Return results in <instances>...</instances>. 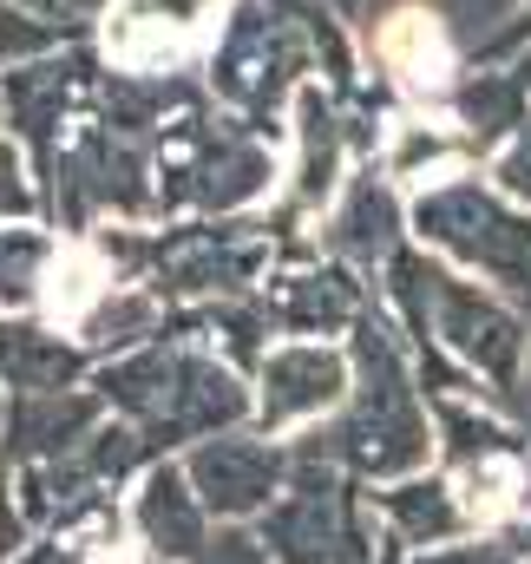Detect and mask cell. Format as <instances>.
Returning <instances> with one entry per match:
<instances>
[{"mask_svg": "<svg viewBox=\"0 0 531 564\" xmlns=\"http://www.w3.org/2000/svg\"><path fill=\"white\" fill-rule=\"evenodd\" d=\"M230 0H112L106 13V59H119L126 73H164L197 59L217 26H224Z\"/></svg>", "mask_w": 531, "mask_h": 564, "instance_id": "1", "label": "cell"}, {"mask_svg": "<svg viewBox=\"0 0 531 564\" xmlns=\"http://www.w3.org/2000/svg\"><path fill=\"white\" fill-rule=\"evenodd\" d=\"M375 53H381V66L394 73L407 93H440V86H446V73H453L446 26H440L433 13H420V7H400V13L381 20Z\"/></svg>", "mask_w": 531, "mask_h": 564, "instance_id": "2", "label": "cell"}, {"mask_svg": "<svg viewBox=\"0 0 531 564\" xmlns=\"http://www.w3.org/2000/svg\"><path fill=\"white\" fill-rule=\"evenodd\" d=\"M473 151H466V139L446 126V119H400L394 132V151H388V171H394L400 184H440L446 171H459Z\"/></svg>", "mask_w": 531, "mask_h": 564, "instance_id": "3", "label": "cell"}, {"mask_svg": "<svg viewBox=\"0 0 531 564\" xmlns=\"http://www.w3.org/2000/svg\"><path fill=\"white\" fill-rule=\"evenodd\" d=\"M99 289H106V263H99L86 243H73V250H59L53 270H46V315H53V322H79V315L99 302Z\"/></svg>", "mask_w": 531, "mask_h": 564, "instance_id": "4", "label": "cell"}, {"mask_svg": "<svg viewBox=\"0 0 531 564\" xmlns=\"http://www.w3.org/2000/svg\"><path fill=\"white\" fill-rule=\"evenodd\" d=\"M519 499H525V473H519L512 459H486V466L459 473V506H466L479 525L512 519V512H519Z\"/></svg>", "mask_w": 531, "mask_h": 564, "instance_id": "5", "label": "cell"}]
</instances>
